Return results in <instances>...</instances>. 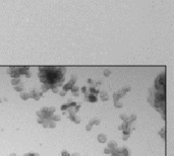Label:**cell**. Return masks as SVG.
I'll list each match as a JSON object with an SVG mask.
<instances>
[{
    "instance_id": "obj_1",
    "label": "cell",
    "mask_w": 174,
    "mask_h": 156,
    "mask_svg": "<svg viewBox=\"0 0 174 156\" xmlns=\"http://www.w3.org/2000/svg\"><path fill=\"white\" fill-rule=\"evenodd\" d=\"M155 84H156V88L158 90H160L161 92H164V90H165V86H164L165 85V81H164V75L163 74L157 78Z\"/></svg>"
},
{
    "instance_id": "obj_2",
    "label": "cell",
    "mask_w": 174,
    "mask_h": 156,
    "mask_svg": "<svg viewBox=\"0 0 174 156\" xmlns=\"http://www.w3.org/2000/svg\"><path fill=\"white\" fill-rule=\"evenodd\" d=\"M41 95H42L41 92H38V91H35V90L30 93V97H33L34 99H39Z\"/></svg>"
},
{
    "instance_id": "obj_3",
    "label": "cell",
    "mask_w": 174,
    "mask_h": 156,
    "mask_svg": "<svg viewBox=\"0 0 174 156\" xmlns=\"http://www.w3.org/2000/svg\"><path fill=\"white\" fill-rule=\"evenodd\" d=\"M98 140L101 143H106L107 142V136L105 134H99L98 135Z\"/></svg>"
},
{
    "instance_id": "obj_4",
    "label": "cell",
    "mask_w": 174,
    "mask_h": 156,
    "mask_svg": "<svg viewBox=\"0 0 174 156\" xmlns=\"http://www.w3.org/2000/svg\"><path fill=\"white\" fill-rule=\"evenodd\" d=\"M87 99L90 102H96L97 101V96L95 95V94H92V93H90V95L87 96Z\"/></svg>"
},
{
    "instance_id": "obj_5",
    "label": "cell",
    "mask_w": 174,
    "mask_h": 156,
    "mask_svg": "<svg viewBox=\"0 0 174 156\" xmlns=\"http://www.w3.org/2000/svg\"><path fill=\"white\" fill-rule=\"evenodd\" d=\"M121 151L124 156H130V150L127 147H121Z\"/></svg>"
},
{
    "instance_id": "obj_6",
    "label": "cell",
    "mask_w": 174,
    "mask_h": 156,
    "mask_svg": "<svg viewBox=\"0 0 174 156\" xmlns=\"http://www.w3.org/2000/svg\"><path fill=\"white\" fill-rule=\"evenodd\" d=\"M108 148H110L111 150H114L115 148H117V143L115 141H110L108 143Z\"/></svg>"
},
{
    "instance_id": "obj_7",
    "label": "cell",
    "mask_w": 174,
    "mask_h": 156,
    "mask_svg": "<svg viewBox=\"0 0 174 156\" xmlns=\"http://www.w3.org/2000/svg\"><path fill=\"white\" fill-rule=\"evenodd\" d=\"M69 119H70L71 121H73L74 123H77V124H80V123H81V120L75 116V114H73V115H69Z\"/></svg>"
},
{
    "instance_id": "obj_8",
    "label": "cell",
    "mask_w": 174,
    "mask_h": 156,
    "mask_svg": "<svg viewBox=\"0 0 174 156\" xmlns=\"http://www.w3.org/2000/svg\"><path fill=\"white\" fill-rule=\"evenodd\" d=\"M71 91H72V93H73L74 96H77V95H78V87H77L76 85H73V86L71 87Z\"/></svg>"
},
{
    "instance_id": "obj_9",
    "label": "cell",
    "mask_w": 174,
    "mask_h": 156,
    "mask_svg": "<svg viewBox=\"0 0 174 156\" xmlns=\"http://www.w3.org/2000/svg\"><path fill=\"white\" fill-rule=\"evenodd\" d=\"M90 124L92 125V126H93V125H99V124H100V121H99L97 118H94L93 120L90 121Z\"/></svg>"
},
{
    "instance_id": "obj_10",
    "label": "cell",
    "mask_w": 174,
    "mask_h": 156,
    "mask_svg": "<svg viewBox=\"0 0 174 156\" xmlns=\"http://www.w3.org/2000/svg\"><path fill=\"white\" fill-rule=\"evenodd\" d=\"M101 99L104 100V101L108 99V95H107V93H106V92H102V93H101Z\"/></svg>"
},
{
    "instance_id": "obj_11",
    "label": "cell",
    "mask_w": 174,
    "mask_h": 156,
    "mask_svg": "<svg viewBox=\"0 0 174 156\" xmlns=\"http://www.w3.org/2000/svg\"><path fill=\"white\" fill-rule=\"evenodd\" d=\"M21 97H22L23 99H28V98L30 97V94H28V93H26V92H23L22 94H21Z\"/></svg>"
},
{
    "instance_id": "obj_12",
    "label": "cell",
    "mask_w": 174,
    "mask_h": 156,
    "mask_svg": "<svg viewBox=\"0 0 174 156\" xmlns=\"http://www.w3.org/2000/svg\"><path fill=\"white\" fill-rule=\"evenodd\" d=\"M112 151H113V150H111V149L108 148V147L104 149V153H105V154H111V153H112Z\"/></svg>"
},
{
    "instance_id": "obj_13",
    "label": "cell",
    "mask_w": 174,
    "mask_h": 156,
    "mask_svg": "<svg viewBox=\"0 0 174 156\" xmlns=\"http://www.w3.org/2000/svg\"><path fill=\"white\" fill-rule=\"evenodd\" d=\"M114 101H115V102H114V105H115L116 107H121V106H122V103L119 102L118 100H114Z\"/></svg>"
},
{
    "instance_id": "obj_14",
    "label": "cell",
    "mask_w": 174,
    "mask_h": 156,
    "mask_svg": "<svg viewBox=\"0 0 174 156\" xmlns=\"http://www.w3.org/2000/svg\"><path fill=\"white\" fill-rule=\"evenodd\" d=\"M61 155H62V156H70V154H69L66 150H63V151L61 152Z\"/></svg>"
},
{
    "instance_id": "obj_15",
    "label": "cell",
    "mask_w": 174,
    "mask_h": 156,
    "mask_svg": "<svg viewBox=\"0 0 174 156\" xmlns=\"http://www.w3.org/2000/svg\"><path fill=\"white\" fill-rule=\"evenodd\" d=\"M67 108H69L68 103H66V104H63V105L61 106V110H62V111H65V110H67Z\"/></svg>"
},
{
    "instance_id": "obj_16",
    "label": "cell",
    "mask_w": 174,
    "mask_h": 156,
    "mask_svg": "<svg viewBox=\"0 0 174 156\" xmlns=\"http://www.w3.org/2000/svg\"><path fill=\"white\" fill-rule=\"evenodd\" d=\"M51 120L52 121H60V117L59 116H53V117H51Z\"/></svg>"
},
{
    "instance_id": "obj_17",
    "label": "cell",
    "mask_w": 174,
    "mask_h": 156,
    "mask_svg": "<svg viewBox=\"0 0 174 156\" xmlns=\"http://www.w3.org/2000/svg\"><path fill=\"white\" fill-rule=\"evenodd\" d=\"M129 136H130V134H124V135L122 136V139L125 141V140H127V139L129 138Z\"/></svg>"
},
{
    "instance_id": "obj_18",
    "label": "cell",
    "mask_w": 174,
    "mask_h": 156,
    "mask_svg": "<svg viewBox=\"0 0 174 156\" xmlns=\"http://www.w3.org/2000/svg\"><path fill=\"white\" fill-rule=\"evenodd\" d=\"M24 156H40V155L39 154H36V153H27Z\"/></svg>"
},
{
    "instance_id": "obj_19",
    "label": "cell",
    "mask_w": 174,
    "mask_h": 156,
    "mask_svg": "<svg viewBox=\"0 0 174 156\" xmlns=\"http://www.w3.org/2000/svg\"><path fill=\"white\" fill-rule=\"evenodd\" d=\"M160 136H161L162 138H164V129H162V130L160 131Z\"/></svg>"
},
{
    "instance_id": "obj_20",
    "label": "cell",
    "mask_w": 174,
    "mask_h": 156,
    "mask_svg": "<svg viewBox=\"0 0 174 156\" xmlns=\"http://www.w3.org/2000/svg\"><path fill=\"white\" fill-rule=\"evenodd\" d=\"M91 129H92V125H91V124H89L88 126H87V130H88V131H91Z\"/></svg>"
},
{
    "instance_id": "obj_21",
    "label": "cell",
    "mask_w": 174,
    "mask_h": 156,
    "mask_svg": "<svg viewBox=\"0 0 174 156\" xmlns=\"http://www.w3.org/2000/svg\"><path fill=\"white\" fill-rule=\"evenodd\" d=\"M70 156H80V154H78V153H73V154L70 155Z\"/></svg>"
},
{
    "instance_id": "obj_22",
    "label": "cell",
    "mask_w": 174,
    "mask_h": 156,
    "mask_svg": "<svg viewBox=\"0 0 174 156\" xmlns=\"http://www.w3.org/2000/svg\"><path fill=\"white\" fill-rule=\"evenodd\" d=\"M9 156H17V155H15V154H14V153H11V154H10V155H9Z\"/></svg>"
},
{
    "instance_id": "obj_23",
    "label": "cell",
    "mask_w": 174,
    "mask_h": 156,
    "mask_svg": "<svg viewBox=\"0 0 174 156\" xmlns=\"http://www.w3.org/2000/svg\"><path fill=\"white\" fill-rule=\"evenodd\" d=\"M110 156H112V155H110Z\"/></svg>"
}]
</instances>
